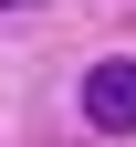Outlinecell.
<instances>
[{
  "label": "cell",
  "mask_w": 136,
  "mask_h": 147,
  "mask_svg": "<svg viewBox=\"0 0 136 147\" xmlns=\"http://www.w3.org/2000/svg\"><path fill=\"white\" fill-rule=\"evenodd\" d=\"M84 116L115 126V137H136V63H94L84 74Z\"/></svg>",
  "instance_id": "cell-1"
},
{
  "label": "cell",
  "mask_w": 136,
  "mask_h": 147,
  "mask_svg": "<svg viewBox=\"0 0 136 147\" xmlns=\"http://www.w3.org/2000/svg\"><path fill=\"white\" fill-rule=\"evenodd\" d=\"M0 11H31V0H0Z\"/></svg>",
  "instance_id": "cell-2"
}]
</instances>
